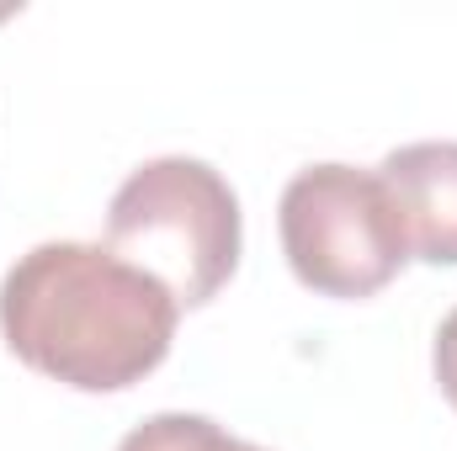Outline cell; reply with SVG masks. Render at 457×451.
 Listing matches in <instances>:
<instances>
[{
	"label": "cell",
	"instance_id": "obj_1",
	"mask_svg": "<svg viewBox=\"0 0 457 451\" xmlns=\"http://www.w3.org/2000/svg\"><path fill=\"white\" fill-rule=\"evenodd\" d=\"M181 303L107 244H32L0 282V335L43 377L80 393L144 382L176 340Z\"/></svg>",
	"mask_w": 457,
	"mask_h": 451
},
{
	"label": "cell",
	"instance_id": "obj_3",
	"mask_svg": "<svg viewBox=\"0 0 457 451\" xmlns=\"http://www.w3.org/2000/svg\"><path fill=\"white\" fill-rule=\"evenodd\" d=\"M277 228L293 276L320 298H372L410 260V239L383 176L356 165L298 170L282 192Z\"/></svg>",
	"mask_w": 457,
	"mask_h": 451
},
{
	"label": "cell",
	"instance_id": "obj_2",
	"mask_svg": "<svg viewBox=\"0 0 457 451\" xmlns=\"http://www.w3.org/2000/svg\"><path fill=\"white\" fill-rule=\"evenodd\" d=\"M107 250L149 271L181 308H203L239 266V197L208 160H144L112 192Z\"/></svg>",
	"mask_w": 457,
	"mask_h": 451
},
{
	"label": "cell",
	"instance_id": "obj_5",
	"mask_svg": "<svg viewBox=\"0 0 457 451\" xmlns=\"http://www.w3.org/2000/svg\"><path fill=\"white\" fill-rule=\"evenodd\" d=\"M117 451H266V447L228 436L208 414H149L144 425H133L117 441Z\"/></svg>",
	"mask_w": 457,
	"mask_h": 451
},
{
	"label": "cell",
	"instance_id": "obj_4",
	"mask_svg": "<svg viewBox=\"0 0 457 451\" xmlns=\"http://www.w3.org/2000/svg\"><path fill=\"white\" fill-rule=\"evenodd\" d=\"M399 224L410 239V255L431 266H457V144L453 138H426L404 144L378 165Z\"/></svg>",
	"mask_w": 457,
	"mask_h": 451
},
{
	"label": "cell",
	"instance_id": "obj_6",
	"mask_svg": "<svg viewBox=\"0 0 457 451\" xmlns=\"http://www.w3.org/2000/svg\"><path fill=\"white\" fill-rule=\"evenodd\" d=\"M431 366H436V382H442V393H447V404L457 409V308L442 319V330H436V350H431Z\"/></svg>",
	"mask_w": 457,
	"mask_h": 451
}]
</instances>
